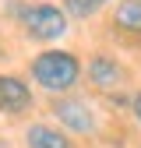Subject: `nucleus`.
<instances>
[{
    "mask_svg": "<svg viewBox=\"0 0 141 148\" xmlns=\"http://www.w3.org/2000/svg\"><path fill=\"white\" fill-rule=\"evenodd\" d=\"M0 148H7V145H4V141H0Z\"/></svg>",
    "mask_w": 141,
    "mask_h": 148,
    "instance_id": "obj_11",
    "label": "nucleus"
},
{
    "mask_svg": "<svg viewBox=\"0 0 141 148\" xmlns=\"http://www.w3.org/2000/svg\"><path fill=\"white\" fill-rule=\"evenodd\" d=\"M53 113H57V120L67 127V131H92L95 127V120H92V109H88L85 102H78V99H60L57 106H53Z\"/></svg>",
    "mask_w": 141,
    "mask_h": 148,
    "instance_id": "obj_4",
    "label": "nucleus"
},
{
    "mask_svg": "<svg viewBox=\"0 0 141 148\" xmlns=\"http://www.w3.org/2000/svg\"><path fill=\"white\" fill-rule=\"evenodd\" d=\"M113 21L120 32H131V35H141V0H123L116 7Z\"/></svg>",
    "mask_w": 141,
    "mask_h": 148,
    "instance_id": "obj_6",
    "label": "nucleus"
},
{
    "mask_svg": "<svg viewBox=\"0 0 141 148\" xmlns=\"http://www.w3.org/2000/svg\"><path fill=\"white\" fill-rule=\"evenodd\" d=\"M21 25H25V32L32 39L46 42V39H60L67 32V18H64V11L49 7V4H35V7H28L21 14Z\"/></svg>",
    "mask_w": 141,
    "mask_h": 148,
    "instance_id": "obj_2",
    "label": "nucleus"
},
{
    "mask_svg": "<svg viewBox=\"0 0 141 148\" xmlns=\"http://www.w3.org/2000/svg\"><path fill=\"white\" fill-rule=\"evenodd\" d=\"M28 148H70V141H67V134L53 131V127L35 123V127H28Z\"/></svg>",
    "mask_w": 141,
    "mask_h": 148,
    "instance_id": "obj_7",
    "label": "nucleus"
},
{
    "mask_svg": "<svg viewBox=\"0 0 141 148\" xmlns=\"http://www.w3.org/2000/svg\"><path fill=\"white\" fill-rule=\"evenodd\" d=\"M92 4H95V7H99V4H106V0H92Z\"/></svg>",
    "mask_w": 141,
    "mask_h": 148,
    "instance_id": "obj_10",
    "label": "nucleus"
},
{
    "mask_svg": "<svg viewBox=\"0 0 141 148\" xmlns=\"http://www.w3.org/2000/svg\"><path fill=\"white\" fill-rule=\"evenodd\" d=\"M64 4H67V11L70 14H78V18H85V14H92V0H64Z\"/></svg>",
    "mask_w": 141,
    "mask_h": 148,
    "instance_id": "obj_8",
    "label": "nucleus"
},
{
    "mask_svg": "<svg viewBox=\"0 0 141 148\" xmlns=\"http://www.w3.org/2000/svg\"><path fill=\"white\" fill-rule=\"evenodd\" d=\"M131 106H134V116L141 120V95H134V102H131Z\"/></svg>",
    "mask_w": 141,
    "mask_h": 148,
    "instance_id": "obj_9",
    "label": "nucleus"
},
{
    "mask_svg": "<svg viewBox=\"0 0 141 148\" xmlns=\"http://www.w3.org/2000/svg\"><path fill=\"white\" fill-rule=\"evenodd\" d=\"M28 102H32L28 85L14 74H0V113H21L28 109Z\"/></svg>",
    "mask_w": 141,
    "mask_h": 148,
    "instance_id": "obj_3",
    "label": "nucleus"
},
{
    "mask_svg": "<svg viewBox=\"0 0 141 148\" xmlns=\"http://www.w3.org/2000/svg\"><path fill=\"white\" fill-rule=\"evenodd\" d=\"M88 78H92L95 88H116L123 81V67L113 57H95L92 64H88Z\"/></svg>",
    "mask_w": 141,
    "mask_h": 148,
    "instance_id": "obj_5",
    "label": "nucleus"
},
{
    "mask_svg": "<svg viewBox=\"0 0 141 148\" xmlns=\"http://www.w3.org/2000/svg\"><path fill=\"white\" fill-rule=\"evenodd\" d=\"M81 74V64L74 53H64V49H49V53H39V57L32 60V78L39 81L42 88L49 92H64L78 81Z\"/></svg>",
    "mask_w": 141,
    "mask_h": 148,
    "instance_id": "obj_1",
    "label": "nucleus"
}]
</instances>
